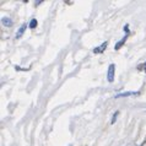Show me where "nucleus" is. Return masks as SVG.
Segmentation results:
<instances>
[{
    "instance_id": "obj_1",
    "label": "nucleus",
    "mask_w": 146,
    "mask_h": 146,
    "mask_svg": "<svg viewBox=\"0 0 146 146\" xmlns=\"http://www.w3.org/2000/svg\"><path fill=\"white\" fill-rule=\"evenodd\" d=\"M114 76H115V65L114 64H111V65L108 66V72H107V79L109 82L114 81Z\"/></svg>"
},
{
    "instance_id": "obj_2",
    "label": "nucleus",
    "mask_w": 146,
    "mask_h": 146,
    "mask_svg": "<svg viewBox=\"0 0 146 146\" xmlns=\"http://www.w3.org/2000/svg\"><path fill=\"white\" fill-rule=\"evenodd\" d=\"M140 92L139 91H127L123 93H118L114 96V98H120V97H129V96H139Z\"/></svg>"
},
{
    "instance_id": "obj_3",
    "label": "nucleus",
    "mask_w": 146,
    "mask_h": 146,
    "mask_svg": "<svg viewBox=\"0 0 146 146\" xmlns=\"http://www.w3.org/2000/svg\"><path fill=\"white\" fill-rule=\"evenodd\" d=\"M107 46H108V42L106 40V42H103V43L101 44L100 47H96V48H95V49H93L92 52H93V53H95V54H101V53H103V52L106 50Z\"/></svg>"
},
{
    "instance_id": "obj_4",
    "label": "nucleus",
    "mask_w": 146,
    "mask_h": 146,
    "mask_svg": "<svg viewBox=\"0 0 146 146\" xmlns=\"http://www.w3.org/2000/svg\"><path fill=\"white\" fill-rule=\"evenodd\" d=\"M128 37H129V35H125V36H124V37H123V38H121V39L119 40V42H118V43H115V46H114V50H119V49H120V48H121V47H123V46H124V44H125V42H127V39H128Z\"/></svg>"
},
{
    "instance_id": "obj_5",
    "label": "nucleus",
    "mask_w": 146,
    "mask_h": 146,
    "mask_svg": "<svg viewBox=\"0 0 146 146\" xmlns=\"http://www.w3.org/2000/svg\"><path fill=\"white\" fill-rule=\"evenodd\" d=\"M27 27H28V26H27V23H22L21 27H20L19 30H17V32H16V38H20V37H21V36L23 35V32L26 31V28H27Z\"/></svg>"
},
{
    "instance_id": "obj_6",
    "label": "nucleus",
    "mask_w": 146,
    "mask_h": 146,
    "mask_svg": "<svg viewBox=\"0 0 146 146\" xmlns=\"http://www.w3.org/2000/svg\"><path fill=\"white\" fill-rule=\"evenodd\" d=\"M1 23H3V26H5V27H11L13 26V20L10 17H3Z\"/></svg>"
},
{
    "instance_id": "obj_7",
    "label": "nucleus",
    "mask_w": 146,
    "mask_h": 146,
    "mask_svg": "<svg viewBox=\"0 0 146 146\" xmlns=\"http://www.w3.org/2000/svg\"><path fill=\"white\" fill-rule=\"evenodd\" d=\"M37 23H38V22H37V20H36V19H32L31 21H30V23H28V27L33 30V28L37 27Z\"/></svg>"
},
{
    "instance_id": "obj_8",
    "label": "nucleus",
    "mask_w": 146,
    "mask_h": 146,
    "mask_svg": "<svg viewBox=\"0 0 146 146\" xmlns=\"http://www.w3.org/2000/svg\"><path fill=\"white\" fill-rule=\"evenodd\" d=\"M118 115H119V112L117 111L114 114H113V117H112V120H111V124H114L115 123V120H117V118H118Z\"/></svg>"
},
{
    "instance_id": "obj_9",
    "label": "nucleus",
    "mask_w": 146,
    "mask_h": 146,
    "mask_svg": "<svg viewBox=\"0 0 146 146\" xmlns=\"http://www.w3.org/2000/svg\"><path fill=\"white\" fill-rule=\"evenodd\" d=\"M137 69H139V70H144V71H145V74H146V63L140 64V65L137 66Z\"/></svg>"
},
{
    "instance_id": "obj_10",
    "label": "nucleus",
    "mask_w": 146,
    "mask_h": 146,
    "mask_svg": "<svg viewBox=\"0 0 146 146\" xmlns=\"http://www.w3.org/2000/svg\"><path fill=\"white\" fill-rule=\"evenodd\" d=\"M123 30H124V32H125V35H130V31H129V25H125Z\"/></svg>"
},
{
    "instance_id": "obj_11",
    "label": "nucleus",
    "mask_w": 146,
    "mask_h": 146,
    "mask_svg": "<svg viewBox=\"0 0 146 146\" xmlns=\"http://www.w3.org/2000/svg\"><path fill=\"white\" fill-rule=\"evenodd\" d=\"M15 70H20V71H26V70H30V68H20V66H15Z\"/></svg>"
},
{
    "instance_id": "obj_12",
    "label": "nucleus",
    "mask_w": 146,
    "mask_h": 146,
    "mask_svg": "<svg viewBox=\"0 0 146 146\" xmlns=\"http://www.w3.org/2000/svg\"><path fill=\"white\" fill-rule=\"evenodd\" d=\"M39 4H42V1H36V3H35V6H38Z\"/></svg>"
}]
</instances>
